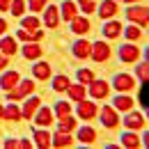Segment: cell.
Instances as JSON below:
<instances>
[{
  "mask_svg": "<svg viewBox=\"0 0 149 149\" xmlns=\"http://www.w3.org/2000/svg\"><path fill=\"white\" fill-rule=\"evenodd\" d=\"M126 19L133 21V23H138V25H147L149 23V9L147 7H129Z\"/></svg>",
  "mask_w": 149,
  "mask_h": 149,
  "instance_id": "cell-1",
  "label": "cell"
},
{
  "mask_svg": "<svg viewBox=\"0 0 149 149\" xmlns=\"http://www.w3.org/2000/svg\"><path fill=\"white\" fill-rule=\"evenodd\" d=\"M112 85H115L117 92H131V90L135 87V80H133V76H129V74H117L115 80H112Z\"/></svg>",
  "mask_w": 149,
  "mask_h": 149,
  "instance_id": "cell-2",
  "label": "cell"
},
{
  "mask_svg": "<svg viewBox=\"0 0 149 149\" xmlns=\"http://www.w3.org/2000/svg\"><path fill=\"white\" fill-rule=\"evenodd\" d=\"M90 57H94L96 62H106V60L110 57V46H108L106 41H96V44H92V53H90Z\"/></svg>",
  "mask_w": 149,
  "mask_h": 149,
  "instance_id": "cell-3",
  "label": "cell"
},
{
  "mask_svg": "<svg viewBox=\"0 0 149 149\" xmlns=\"http://www.w3.org/2000/svg\"><path fill=\"white\" fill-rule=\"evenodd\" d=\"M32 90H35V83H32V80H23V83H21L16 90L12 87V92L7 94V96H9L12 101H19V99H23V96H28Z\"/></svg>",
  "mask_w": 149,
  "mask_h": 149,
  "instance_id": "cell-4",
  "label": "cell"
},
{
  "mask_svg": "<svg viewBox=\"0 0 149 149\" xmlns=\"http://www.w3.org/2000/svg\"><path fill=\"white\" fill-rule=\"evenodd\" d=\"M94 115H96V106H94L92 101H87V99L78 101V117L80 119H92Z\"/></svg>",
  "mask_w": 149,
  "mask_h": 149,
  "instance_id": "cell-5",
  "label": "cell"
},
{
  "mask_svg": "<svg viewBox=\"0 0 149 149\" xmlns=\"http://www.w3.org/2000/svg\"><path fill=\"white\" fill-rule=\"evenodd\" d=\"M101 122H103V126H108V129H115V126L119 124L117 110H112L110 106H108V108H103V112H101Z\"/></svg>",
  "mask_w": 149,
  "mask_h": 149,
  "instance_id": "cell-6",
  "label": "cell"
},
{
  "mask_svg": "<svg viewBox=\"0 0 149 149\" xmlns=\"http://www.w3.org/2000/svg\"><path fill=\"white\" fill-rule=\"evenodd\" d=\"M44 23L48 25V28H57V23H60V12H57V7H44Z\"/></svg>",
  "mask_w": 149,
  "mask_h": 149,
  "instance_id": "cell-7",
  "label": "cell"
},
{
  "mask_svg": "<svg viewBox=\"0 0 149 149\" xmlns=\"http://www.w3.org/2000/svg\"><path fill=\"white\" fill-rule=\"evenodd\" d=\"M90 53H92V44H90L87 39H78L74 44V55L76 57L83 60V57H90Z\"/></svg>",
  "mask_w": 149,
  "mask_h": 149,
  "instance_id": "cell-8",
  "label": "cell"
},
{
  "mask_svg": "<svg viewBox=\"0 0 149 149\" xmlns=\"http://www.w3.org/2000/svg\"><path fill=\"white\" fill-rule=\"evenodd\" d=\"M90 94H92L94 99H103L108 94V83L106 80H92L90 83Z\"/></svg>",
  "mask_w": 149,
  "mask_h": 149,
  "instance_id": "cell-9",
  "label": "cell"
},
{
  "mask_svg": "<svg viewBox=\"0 0 149 149\" xmlns=\"http://www.w3.org/2000/svg\"><path fill=\"white\" fill-rule=\"evenodd\" d=\"M124 126H126V129H142V126H145V117H142V115H140V112H129V115H126V119H124Z\"/></svg>",
  "mask_w": 149,
  "mask_h": 149,
  "instance_id": "cell-10",
  "label": "cell"
},
{
  "mask_svg": "<svg viewBox=\"0 0 149 149\" xmlns=\"http://www.w3.org/2000/svg\"><path fill=\"white\" fill-rule=\"evenodd\" d=\"M133 99H131L129 94H119V96H115V101H112V106H115V110H126L129 112L133 108Z\"/></svg>",
  "mask_w": 149,
  "mask_h": 149,
  "instance_id": "cell-11",
  "label": "cell"
},
{
  "mask_svg": "<svg viewBox=\"0 0 149 149\" xmlns=\"http://www.w3.org/2000/svg\"><path fill=\"white\" fill-rule=\"evenodd\" d=\"M119 55H122L124 62H135V60L140 57V51H138L135 46H129V44H126V46H122V48H119Z\"/></svg>",
  "mask_w": 149,
  "mask_h": 149,
  "instance_id": "cell-12",
  "label": "cell"
},
{
  "mask_svg": "<svg viewBox=\"0 0 149 149\" xmlns=\"http://www.w3.org/2000/svg\"><path fill=\"white\" fill-rule=\"evenodd\" d=\"M39 106H41V101H39V96H32V99H30V101H28V103L23 106V110H21V115H23L25 119H30V117H32V115L37 112V108H39Z\"/></svg>",
  "mask_w": 149,
  "mask_h": 149,
  "instance_id": "cell-13",
  "label": "cell"
},
{
  "mask_svg": "<svg viewBox=\"0 0 149 149\" xmlns=\"http://www.w3.org/2000/svg\"><path fill=\"white\" fill-rule=\"evenodd\" d=\"M71 28H74L76 35H85V32L90 30V21L80 19V16H74V19H71Z\"/></svg>",
  "mask_w": 149,
  "mask_h": 149,
  "instance_id": "cell-14",
  "label": "cell"
},
{
  "mask_svg": "<svg viewBox=\"0 0 149 149\" xmlns=\"http://www.w3.org/2000/svg\"><path fill=\"white\" fill-rule=\"evenodd\" d=\"M51 142L55 145V147H71L74 145V138L69 135V133H55V138H51Z\"/></svg>",
  "mask_w": 149,
  "mask_h": 149,
  "instance_id": "cell-15",
  "label": "cell"
},
{
  "mask_svg": "<svg viewBox=\"0 0 149 149\" xmlns=\"http://www.w3.org/2000/svg\"><path fill=\"white\" fill-rule=\"evenodd\" d=\"M99 14H101V19H110V16H115V14H117V2H115V0H106V2L101 5Z\"/></svg>",
  "mask_w": 149,
  "mask_h": 149,
  "instance_id": "cell-16",
  "label": "cell"
},
{
  "mask_svg": "<svg viewBox=\"0 0 149 149\" xmlns=\"http://www.w3.org/2000/svg\"><path fill=\"white\" fill-rule=\"evenodd\" d=\"M16 83H19V74H16V71H9V74H5L0 78V87H2V90H12Z\"/></svg>",
  "mask_w": 149,
  "mask_h": 149,
  "instance_id": "cell-17",
  "label": "cell"
},
{
  "mask_svg": "<svg viewBox=\"0 0 149 149\" xmlns=\"http://www.w3.org/2000/svg\"><path fill=\"white\" fill-rule=\"evenodd\" d=\"M16 37L23 39V41H39L44 35H41V30H25V28H23V30H19Z\"/></svg>",
  "mask_w": 149,
  "mask_h": 149,
  "instance_id": "cell-18",
  "label": "cell"
},
{
  "mask_svg": "<svg viewBox=\"0 0 149 149\" xmlns=\"http://www.w3.org/2000/svg\"><path fill=\"white\" fill-rule=\"evenodd\" d=\"M0 53H5V55H14L16 53V41H14V37H5L0 41Z\"/></svg>",
  "mask_w": 149,
  "mask_h": 149,
  "instance_id": "cell-19",
  "label": "cell"
},
{
  "mask_svg": "<svg viewBox=\"0 0 149 149\" xmlns=\"http://www.w3.org/2000/svg\"><path fill=\"white\" fill-rule=\"evenodd\" d=\"M67 94H69L74 101H83V99L87 96V92H85L83 85H69V87H67Z\"/></svg>",
  "mask_w": 149,
  "mask_h": 149,
  "instance_id": "cell-20",
  "label": "cell"
},
{
  "mask_svg": "<svg viewBox=\"0 0 149 149\" xmlns=\"http://www.w3.org/2000/svg\"><path fill=\"white\" fill-rule=\"evenodd\" d=\"M76 14H78V7H76V2H74V0H67V2L62 5V16H64L67 21H71Z\"/></svg>",
  "mask_w": 149,
  "mask_h": 149,
  "instance_id": "cell-21",
  "label": "cell"
},
{
  "mask_svg": "<svg viewBox=\"0 0 149 149\" xmlns=\"http://www.w3.org/2000/svg\"><path fill=\"white\" fill-rule=\"evenodd\" d=\"M119 32H122V25H119L117 21H110V23H106V28H103V35H106V37H110V39L119 37Z\"/></svg>",
  "mask_w": 149,
  "mask_h": 149,
  "instance_id": "cell-22",
  "label": "cell"
},
{
  "mask_svg": "<svg viewBox=\"0 0 149 149\" xmlns=\"http://www.w3.org/2000/svg\"><path fill=\"white\" fill-rule=\"evenodd\" d=\"M53 122V112H51V108H41V110L37 112V124L39 126H48Z\"/></svg>",
  "mask_w": 149,
  "mask_h": 149,
  "instance_id": "cell-23",
  "label": "cell"
},
{
  "mask_svg": "<svg viewBox=\"0 0 149 149\" xmlns=\"http://www.w3.org/2000/svg\"><path fill=\"white\" fill-rule=\"evenodd\" d=\"M35 142H37V147L48 149L51 147V135H48L46 131H35Z\"/></svg>",
  "mask_w": 149,
  "mask_h": 149,
  "instance_id": "cell-24",
  "label": "cell"
},
{
  "mask_svg": "<svg viewBox=\"0 0 149 149\" xmlns=\"http://www.w3.org/2000/svg\"><path fill=\"white\" fill-rule=\"evenodd\" d=\"M78 140H80V142H87V145H90V142H94V140H96V133H94V129H90V126H83V129L78 131Z\"/></svg>",
  "mask_w": 149,
  "mask_h": 149,
  "instance_id": "cell-25",
  "label": "cell"
},
{
  "mask_svg": "<svg viewBox=\"0 0 149 149\" xmlns=\"http://www.w3.org/2000/svg\"><path fill=\"white\" fill-rule=\"evenodd\" d=\"M32 74L37 76L39 80H46V78L51 76V67H48L46 62H39V64H35V69H32Z\"/></svg>",
  "mask_w": 149,
  "mask_h": 149,
  "instance_id": "cell-26",
  "label": "cell"
},
{
  "mask_svg": "<svg viewBox=\"0 0 149 149\" xmlns=\"http://www.w3.org/2000/svg\"><path fill=\"white\" fill-rule=\"evenodd\" d=\"M76 129V119L71 115H67V117H60V131L62 133H71Z\"/></svg>",
  "mask_w": 149,
  "mask_h": 149,
  "instance_id": "cell-27",
  "label": "cell"
},
{
  "mask_svg": "<svg viewBox=\"0 0 149 149\" xmlns=\"http://www.w3.org/2000/svg\"><path fill=\"white\" fill-rule=\"evenodd\" d=\"M41 55V48L37 46V41L35 44H28L25 48H23V57H28V60H37Z\"/></svg>",
  "mask_w": 149,
  "mask_h": 149,
  "instance_id": "cell-28",
  "label": "cell"
},
{
  "mask_svg": "<svg viewBox=\"0 0 149 149\" xmlns=\"http://www.w3.org/2000/svg\"><path fill=\"white\" fill-rule=\"evenodd\" d=\"M122 145L129 147V149H135V147H140V140H138L135 133H124L122 135Z\"/></svg>",
  "mask_w": 149,
  "mask_h": 149,
  "instance_id": "cell-29",
  "label": "cell"
},
{
  "mask_svg": "<svg viewBox=\"0 0 149 149\" xmlns=\"http://www.w3.org/2000/svg\"><path fill=\"white\" fill-rule=\"evenodd\" d=\"M71 83H69V78L67 76H57L55 78V83H53V90L55 92H67V87H69Z\"/></svg>",
  "mask_w": 149,
  "mask_h": 149,
  "instance_id": "cell-30",
  "label": "cell"
},
{
  "mask_svg": "<svg viewBox=\"0 0 149 149\" xmlns=\"http://www.w3.org/2000/svg\"><path fill=\"white\" fill-rule=\"evenodd\" d=\"M9 9H12V14H14V16H21V14L25 12V2H23V0H12Z\"/></svg>",
  "mask_w": 149,
  "mask_h": 149,
  "instance_id": "cell-31",
  "label": "cell"
},
{
  "mask_svg": "<svg viewBox=\"0 0 149 149\" xmlns=\"http://www.w3.org/2000/svg\"><path fill=\"white\" fill-rule=\"evenodd\" d=\"M55 112H57V117H67V115H71V106L67 101H60L55 106Z\"/></svg>",
  "mask_w": 149,
  "mask_h": 149,
  "instance_id": "cell-32",
  "label": "cell"
},
{
  "mask_svg": "<svg viewBox=\"0 0 149 149\" xmlns=\"http://www.w3.org/2000/svg\"><path fill=\"white\" fill-rule=\"evenodd\" d=\"M5 117L12 119V122H16V119H21L23 115H21V110L16 108V106H9V108H5Z\"/></svg>",
  "mask_w": 149,
  "mask_h": 149,
  "instance_id": "cell-33",
  "label": "cell"
},
{
  "mask_svg": "<svg viewBox=\"0 0 149 149\" xmlns=\"http://www.w3.org/2000/svg\"><path fill=\"white\" fill-rule=\"evenodd\" d=\"M78 80L90 85V83L94 80V71H90V69H80V71H78Z\"/></svg>",
  "mask_w": 149,
  "mask_h": 149,
  "instance_id": "cell-34",
  "label": "cell"
},
{
  "mask_svg": "<svg viewBox=\"0 0 149 149\" xmlns=\"http://www.w3.org/2000/svg\"><path fill=\"white\" fill-rule=\"evenodd\" d=\"M23 28H25V30H39V19H35V16L23 19Z\"/></svg>",
  "mask_w": 149,
  "mask_h": 149,
  "instance_id": "cell-35",
  "label": "cell"
},
{
  "mask_svg": "<svg viewBox=\"0 0 149 149\" xmlns=\"http://www.w3.org/2000/svg\"><path fill=\"white\" fill-rule=\"evenodd\" d=\"M78 5H80V9H83L85 14H94V9H96V5H94V0H80Z\"/></svg>",
  "mask_w": 149,
  "mask_h": 149,
  "instance_id": "cell-36",
  "label": "cell"
},
{
  "mask_svg": "<svg viewBox=\"0 0 149 149\" xmlns=\"http://www.w3.org/2000/svg\"><path fill=\"white\" fill-rule=\"evenodd\" d=\"M135 74L140 76L142 80H147V78H149V62H140V64H138V71H135Z\"/></svg>",
  "mask_w": 149,
  "mask_h": 149,
  "instance_id": "cell-37",
  "label": "cell"
},
{
  "mask_svg": "<svg viewBox=\"0 0 149 149\" xmlns=\"http://www.w3.org/2000/svg\"><path fill=\"white\" fill-rule=\"evenodd\" d=\"M149 87H147V80H145V83H142V87H140V103H142V106H145V108H147V103H149Z\"/></svg>",
  "mask_w": 149,
  "mask_h": 149,
  "instance_id": "cell-38",
  "label": "cell"
},
{
  "mask_svg": "<svg viewBox=\"0 0 149 149\" xmlns=\"http://www.w3.org/2000/svg\"><path fill=\"white\" fill-rule=\"evenodd\" d=\"M124 35H126V37H129L131 41H135V39H140V30H138V28H133V25H129Z\"/></svg>",
  "mask_w": 149,
  "mask_h": 149,
  "instance_id": "cell-39",
  "label": "cell"
},
{
  "mask_svg": "<svg viewBox=\"0 0 149 149\" xmlns=\"http://www.w3.org/2000/svg\"><path fill=\"white\" fill-rule=\"evenodd\" d=\"M46 7V0H30V9L32 12H44Z\"/></svg>",
  "mask_w": 149,
  "mask_h": 149,
  "instance_id": "cell-40",
  "label": "cell"
},
{
  "mask_svg": "<svg viewBox=\"0 0 149 149\" xmlns=\"http://www.w3.org/2000/svg\"><path fill=\"white\" fill-rule=\"evenodd\" d=\"M9 5H12V0H0V12H7Z\"/></svg>",
  "mask_w": 149,
  "mask_h": 149,
  "instance_id": "cell-41",
  "label": "cell"
},
{
  "mask_svg": "<svg viewBox=\"0 0 149 149\" xmlns=\"http://www.w3.org/2000/svg\"><path fill=\"white\" fill-rule=\"evenodd\" d=\"M5 147H7V149H16V147H19V142H16V140H12V138H9V140H7V142H5Z\"/></svg>",
  "mask_w": 149,
  "mask_h": 149,
  "instance_id": "cell-42",
  "label": "cell"
},
{
  "mask_svg": "<svg viewBox=\"0 0 149 149\" xmlns=\"http://www.w3.org/2000/svg\"><path fill=\"white\" fill-rule=\"evenodd\" d=\"M7 67V57H5V53H0V69H5Z\"/></svg>",
  "mask_w": 149,
  "mask_h": 149,
  "instance_id": "cell-43",
  "label": "cell"
},
{
  "mask_svg": "<svg viewBox=\"0 0 149 149\" xmlns=\"http://www.w3.org/2000/svg\"><path fill=\"white\" fill-rule=\"evenodd\" d=\"M5 30H7V21H2V19H0V35H2Z\"/></svg>",
  "mask_w": 149,
  "mask_h": 149,
  "instance_id": "cell-44",
  "label": "cell"
},
{
  "mask_svg": "<svg viewBox=\"0 0 149 149\" xmlns=\"http://www.w3.org/2000/svg\"><path fill=\"white\" fill-rule=\"evenodd\" d=\"M19 145H21V147H23V149H30V140H21Z\"/></svg>",
  "mask_w": 149,
  "mask_h": 149,
  "instance_id": "cell-45",
  "label": "cell"
},
{
  "mask_svg": "<svg viewBox=\"0 0 149 149\" xmlns=\"http://www.w3.org/2000/svg\"><path fill=\"white\" fill-rule=\"evenodd\" d=\"M2 117H5V108L0 106V119H2Z\"/></svg>",
  "mask_w": 149,
  "mask_h": 149,
  "instance_id": "cell-46",
  "label": "cell"
},
{
  "mask_svg": "<svg viewBox=\"0 0 149 149\" xmlns=\"http://www.w3.org/2000/svg\"><path fill=\"white\" fill-rule=\"evenodd\" d=\"M126 2H135V0H126Z\"/></svg>",
  "mask_w": 149,
  "mask_h": 149,
  "instance_id": "cell-47",
  "label": "cell"
}]
</instances>
